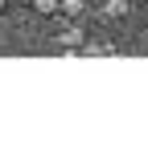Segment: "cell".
Masks as SVG:
<instances>
[{"label": "cell", "mask_w": 148, "mask_h": 152, "mask_svg": "<svg viewBox=\"0 0 148 152\" xmlns=\"http://www.w3.org/2000/svg\"><path fill=\"white\" fill-rule=\"evenodd\" d=\"M0 4H4V0H0Z\"/></svg>", "instance_id": "6da1fadb"}]
</instances>
